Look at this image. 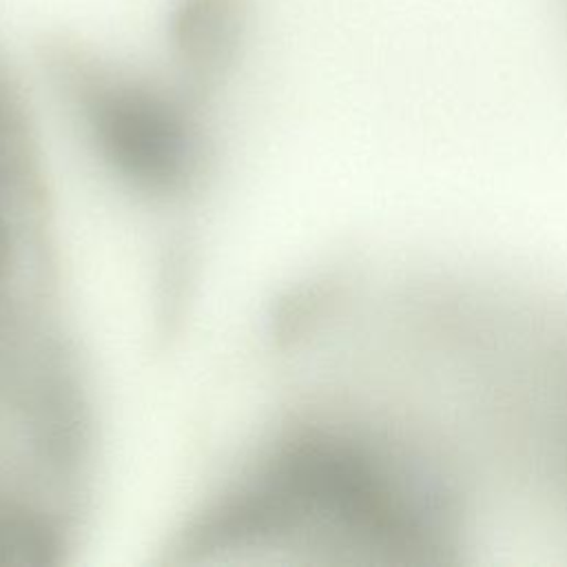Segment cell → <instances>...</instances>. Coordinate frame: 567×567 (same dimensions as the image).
I'll return each mask as SVG.
<instances>
[{"mask_svg":"<svg viewBox=\"0 0 567 567\" xmlns=\"http://www.w3.org/2000/svg\"><path fill=\"white\" fill-rule=\"evenodd\" d=\"M40 246L42 219L24 95L0 58V396L33 310Z\"/></svg>","mask_w":567,"mask_h":567,"instance_id":"6da1fadb","label":"cell"}]
</instances>
